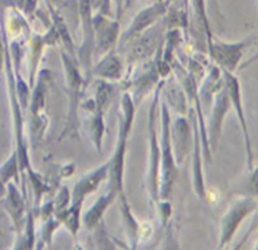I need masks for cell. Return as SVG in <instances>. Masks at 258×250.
<instances>
[{"instance_id": "obj_17", "label": "cell", "mask_w": 258, "mask_h": 250, "mask_svg": "<svg viewBox=\"0 0 258 250\" xmlns=\"http://www.w3.org/2000/svg\"><path fill=\"white\" fill-rule=\"evenodd\" d=\"M161 99L166 102L170 111H172L175 115H188L189 105L187 97L182 86L173 77V75H171L162 82Z\"/></svg>"}, {"instance_id": "obj_9", "label": "cell", "mask_w": 258, "mask_h": 250, "mask_svg": "<svg viewBox=\"0 0 258 250\" xmlns=\"http://www.w3.org/2000/svg\"><path fill=\"white\" fill-rule=\"evenodd\" d=\"M230 107V96H228L226 85L223 84L222 88L217 91V94L213 97L212 106L210 109L209 115H207L209 118L206 120L207 137H209L211 151L217 148L218 143H220L221 136H222L223 122H225V118L228 114Z\"/></svg>"}, {"instance_id": "obj_22", "label": "cell", "mask_w": 258, "mask_h": 250, "mask_svg": "<svg viewBox=\"0 0 258 250\" xmlns=\"http://www.w3.org/2000/svg\"><path fill=\"white\" fill-rule=\"evenodd\" d=\"M251 208L252 203L249 201H241L230 208L222 220V241L228 240L237 224L251 210Z\"/></svg>"}, {"instance_id": "obj_23", "label": "cell", "mask_w": 258, "mask_h": 250, "mask_svg": "<svg viewBox=\"0 0 258 250\" xmlns=\"http://www.w3.org/2000/svg\"><path fill=\"white\" fill-rule=\"evenodd\" d=\"M188 9L192 10L195 23L205 35V41H206L207 46L213 40V34L211 25H210L209 14H207L206 0H188Z\"/></svg>"}, {"instance_id": "obj_3", "label": "cell", "mask_w": 258, "mask_h": 250, "mask_svg": "<svg viewBox=\"0 0 258 250\" xmlns=\"http://www.w3.org/2000/svg\"><path fill=\"white\" fill-rule=\"evenodd\" d=\"M60 60L64 68L68 94L67 125L59 137V141H61L65 137L79 136V111L81 109L84 97L86 96L89 77L81 70L78 60L68 54L64 49L60 50Z\"/></svg>"}, {"instance_id": "obj_4", "label": "cell", "mask_w": 258, "mask_h": 250, "mask_svg": "<svg viewBox=\"0 0 258 250\" xmlns=\"http://www.w3.org/2000/svg\"><path fill=\"white\" fill-rule=\"evenodd\" d=\"M171 116L166 102L160 99V146H161V165H160V199H170L178 175V164L173 156L171 143Z\"/></svg>"}, {"instance_id": "obj_24", "label": "cell", "mask_w": 258, "mask_h": 250, "mask_svg": "<svg viewBox=\"0 0 258 250\" xmlns=\"http://www.w3.org/2000/svg\"><path fill=\"white\" fill-rule=\"evenodd\" d=\"M115 94V84L107 82L104 80L95 78L94 94L91 96L94 101V109L106 114L110 105L112 102V97Z\"/></svg>"}, {"instance_id": "obj_28", "label": "cell", "mask_w": 258, "mask_h": 250, "mask_svg": "<svg viewBox=\"0 0 258 250\" xmlns=\"http://www.w3.org/2000/svg\"><path fill=\"white\" fill-rule=\"evenodd\" d=\"M90 5L94 14L111 15V17H114L111 0H90Z\"/></svg>"}, {"instance_id": "obj_26", "label": "cell", "mask_w": 258, "mask_h": 250, "mask_svg": "<svg viewBox=\"0 0 258 250\" xmlns=\"http://www.w3.org/2000/svg\"><path fill=\"white\" fill-rule=\"evenodd\" d=\"M25 175L28 177L29 182H30L33 198L35 201V205L38 207L40 204L41 199L44 198V196L50 191V183L41 173L36 172L33 167L29 168L25 172Z\"/></svg>"}, {"instance_id": "obj_10", "label": "cell", "mask_w": 258, "mask_h": 250, "mask_svg": "<svg viewBox=\"0 0 258 250\" xmlns=\"http://www.w3.org/2000/svg\"><path fill=\"white\" fill-rule=\"evenodd\" d=\"M162 78L160 76L159 68H157L155 56L146 62H142L141 70L134 76L128 82V91L133 96L134 102L136 106L141 100L147 97L149 95L154 94V91L159 88L162 82Z\"/></svg>"}, {"instance_id": "obj_32", "label": "cell", "mask_w": 258, "mask_h": 250, "mask_svg": "<svg viewBox=\"0 0 258 250\" xmlns=\"http://www.w3.org/2000/svg\"><path fill=\"white\" fill-rule=\"evenodd\" d=\"M178 4L186 5V7H188V0H178Z\"/></svg>"}, {"instance_id": "obj_6", "label": "cell", "mask_w": 258, "mask_h": 250, "mask_svg": "<svg viewBox=\"0 0 258 250\" xmlns=\"http://www.w3.org/2000/svg\"><path fill=\"white\" fill-rule=\"evenodd\" d=\"M166 29L167 28L162 19L151 29L128 41L126 45L122 46V49L127 47L125 60L131 62H141V64L151 60L164 40Z\"/></svg>"}, {"instance_id": "obj_8", "label": "cell", "mask_w": 258, "mask_h": 250, "mask_svg": "<svg viewBox=\"0 0 258 250\" xmlns=\"http://www.w3.org/2000/svg\"><path fill=\"white\" fill-rule=\"evenodd\" d=\"M120 36V20L111 15L94 14V62L107 52L116 50Z\"/></svg>"}, {"instance_id": "obj_20", "label": "cell", "mask_w": 258, "mask_h": 250, "mask_svg": "<svg viewBox=\"0 0 258 250\" xmlns=\"http://www.w3.org/2000/svg\"><path fill=\"white\" fill-rule=\"evenodd\" d=\"M45 3L47 5V9H49L50 18H51V25L54 26L55 30L59 34L60 43L62 44V47H64L65 51L76 59V46L75 43H74L73 36L70 34L69 28H68L67 23H65V19L60 14L59 10L54 7V4H51L49 0H45Z\"/></svg>"}, {"instance_id": "obj_31", "label": "cell", "mask_w": 258, "mask_h": 250, "mask_svg": "<svg viewBox=\"0 0 258 250\" xmlns=\"http://www.w3.org/2000/svg\"><path fill=\"white\" fill-rule=\"evenodd\" d=\"M5 192H7V186H5L4 182L2 181V178H0V202H2L3 197H4Z\"/></svg>"}, {"instance_id": "obj_21", "label": "cell", "mask_w": 258, "mask_h": 250, "mask_svg": "<svg viewBox=\"0 0 258 250\" xmlns=\"http://www.w3.org/2000/svg\"><path fill=\"white\" fill-rule=\"evenodd\" d=\"M115 199H116V197L107 191L106 193L101 194V196L95 201V203L86 210L85 214H84L83 219L86 228L94 229L96 225H99L100 223H101L102 218H104L105 213L107 212L110 205L114 203Z\"/></svg>"}, {"instance_id": "obj_30", "label": "cell", "mask_w": 258, "mask_h": 250, "mask_svg": "<svg viewBox=\"0 0 258 250\" xmlns=\"http://www.w3.org/2000/svg\"><path fill=\"white\" fill-rule=\"evenodd\" d=\"M112 3V12H114V17L117 20L122 18L123 13L126 12V0H111Z\"/></svg>"}, {"instance_id": "obj_12", "label": "cell", "mask_w": 258, "mask_h": 250, "mask_svg": "<svg viewBox=\"0 0 258 250\" xmlns=\"http://www.w3.org/2000/svg\"><path fill=\"white\" fill-rule=\"evenodd\" d=\"M244 47V41L226 43L213 38V40L207 45V52L209 57L212 60V64L217 65L222 71L235 72L242 59Z\"/></svg>"}, {"instance_id": "obj_15", "label": "cell", "mask_w": 258, "mask_h": 250, "mask_svg": "<svg viewBox=\"0 0 258 250\" xmlns=\"http://www.w3.org/2000/svg\"><path fill=\"white\" fill-rule=\"evenodd\" d=\"M109 159L105 160L104 163L95 167L94 170L89 171L88 173L80 177L78 182L74 184L71 189V202L74 203H84L89 196L97 192L104 182H107L109 178Z\"/></svg>"}, {"instance_id": "obj_11", "label": "cell", "mask_w": 258, "mask_h": 250, "mask_svg": "<svg viewBox=\"0 0 258 250\" xmlns=\"http://www.w3.org/2000/svg\"><path fill=\"white\" fill-rule=\"evenodd\" d=\"M189 120L192 123V132H194V144H192L191 151V182L194 187V192L199 199H206L207 197V186L206 178L204 172V153H202L201 138H200L199 123L195 116L194 111L189 107L188 109Z\"/></svg>"}, {"instance_id": "obj_5", "label": "cell", "mask_w": 258, "mask_h": 250, "mask_svg": "<svg viewBox=\"0 0 258 250\" xmlns=\"http://www.w3.org/2000/svg\"><path fill=\"white\" fill-rule=\"evenodd\" d=\"M78 14L80 22L81 44L76 47V60L88 77L94 65V13L90 0H78Z\"/></svg>"}, {"instance_id": "obj_19", "label": "cell", "mask_w": 258, "mask_h": 250, "mask_svg": "<svg viewBox=\"0 0 258 250\" xmlns=\"http://www.w3.org/2000/svg\"><path fill=\"white\" fill-rule=\"evenodd\" d=\"M51 78V73H50L47 68L39 70L38 76L35 78V84H34L33 89H31L30 102H29L28 107V111L30 116H36L45 112L46 94Z\"/></svg>"}, {"instance_id": "obj_33", "label": "cell", "mask_w": 258, "mask_h": 250, "mask_svg": "<svg viewBox=\"0 0 258 250\" xmlns=\"http://www.w3.org/2000/svg\"><path fill=\"white\" fill-rule=\"evenodd\" d=\"M154 2H164V0H154Z\"/></svg>"}, {"instance_id": "obj_29", "label": "cell", "mask_w": 258, "mask_h": 250, "mask_svg": "<svg viewBox=\"0 0 258 250\" xmlns=\"http://www.w3.org/2000/svg\"><path fill=\"white\" fill-rule=\"evenodd\" d=\"M39 3H40V0H23L20 10H22V13L26 18L31 17V15L35 14L36 10H38Z\"/></svg>"}, {"instance_id": "obj_1", "label": "cell", "mask_w": 258, "mask_h": 250, "mask_svg": "<svg viewBox=\"0 0 258 250\" xmlns=\"http://www.w3.org/2000/svg\"><path fill=\"white\" fill-rule=\"evenodd\" d=\"M136 117V104L128 91L122 94L120 101V115H118L117 137L114 152L109 158V178H107V192L120 197L126 194L125 192V170L126 156H127V144L134 122Z\"/></svg>"}, {"instance_id": "obj_25", "label": "cell", "mask_w": 258, "mask_h": 250, "mask_svg": "<svg viewBox=\"0 0 258 250\" xmlns=\"http://www.w3.org/2000/svg\"><path fill=\"white\" fill-rule=\"evenodd\" d=\"M22 170H20L19 157L15 149H13L10 156L3 164H0V178L5 186L10 182L22 184Z\"/></svg>"}, {"instance_id": "obj_27", "label": "cell", "mask_w": 258, "mask_h": 250, "mask_svg": "<svg viewBox=\"0 0 258 250\" xmlns=\"http://www.w3.org/2000/svg\"><path fill=\"white\" fill-rule=\"evenodd\" d=\"M52 203L55 208V215L67 210L71 204V189L68 188L67 186L60 187L52 198Z\"/></svg>"}, {"instance_id": "obj_14", "label": "cell", "mask_w": 258, "mask_h": 250, "mask_svg": "<svg viewBox=\"0 0 258 250\" xmlns=\"http://www.w3.org/2000/svg\"><path fill=\"white\" fill-rule=\"evenodd\" d=\"M126 72L125 57L118 50H112L94 62L90 77L116 84L123 80Z\"/></svg>"}, {"instance_id": "obj_7", "label": "cell", "mask_w": 258, "mask_h": 250, "mask_svg": "<svg viewBox=\"0 0 258 250\" xmlns=\"http://www.w3.org/2000/svg\"><path fill=\"white\" fill-rule=\"evenodd\" d=\"M168 0H164V2H151L149 5L142 8L135 14L133 18L127 28L123 31H121L120 41H118V47H122L123 45L133 40L136 36L141 35L146 30L151 29L152 26L156 25L157 23L161 22L165 18L166 13H167Z\"/></svg>"}, {"instance_id": "obj_13", "label": "cell", "mask_w": 258, "mask_h": 250, "mask_svg": "<svg viewBox=\"0 0 258 250\" xmlns=\"http://www.w3.org/2000/svg\"><path fill=\"white\" fill-rule=\"evenodd\" d=\"M171 143H172L173 156L178 165L182 164L187 156L191 154L194 144L192 123L188 116L176 115L171 120Z\"/></svg>"}, {"instance_id": "obj_16", "label": "cell", "mask_w": 258, "mask_h": 250, "mask_svg": "<svg viewBox=\"0 0 258 250\" xmlns=\"http://www.w3.org/2000/svg\"><path fill=\"white\" fill-rule=\"evenodd\" d=\"M28 194H26V184L23 181L22 188L19 184L10 182L7 184V192L3 197L0 205L4 207L8 214L10 215L13 222L17 225L24 222L26 212H28Z\"/></svg>"}, {"instance_id": "obj_18", "label": "cell", "mask_w": 258, "mask_h": 250, "mask_svg": "<svg viewBox=\"0 0 258 250\" xmlns=\"http://www.w3.org/2000/svg\"><path fill=\"white\" fill-rule=\"evenodd\" d=\"M81 109L88 112V133L91 139V143L97 152H101L102 143H104L105 132H106V125H105V116L106 114L101 111H97L94 109L93 99H88L83 102Z\"/></svg>"}, {"instance_id": "obj_2", "label": "cell", "mask_w": 258, "mask_h": 250, "mask_svg": "<svg viewBox=\"0 0 258 250\" xmlns=\"http://www.w3.org/2000/svg\"><path fill=\"white\" fill-rule=\"evenodd\" d=\"M162 82L152 94V99L149 105V111H147L146 192L147 197L152 204H156L160 201V165H161L160 99H161Z\"/></svg>"}]
</instances>
